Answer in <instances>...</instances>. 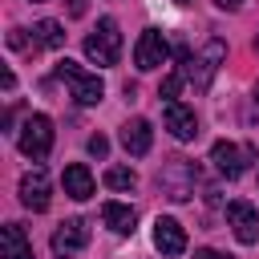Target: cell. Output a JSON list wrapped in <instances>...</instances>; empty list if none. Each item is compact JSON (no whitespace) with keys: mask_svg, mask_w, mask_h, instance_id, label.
Listing matches in <instances>:
<instances>
[{"mask_svg":"<svg viewBox=\"0 0 259 259\" xmlns=\"http://www.w3.org/2000/svg\"><path fill=\"white\" fill-rule=\"evenodd\" d=\"M223 57H227V45H223L219 36H214V40H206V49H202L198 57H190V53L182 49V53H178V61L186 65V69H182V77H186L194 89H206V85H210V77H214V73H219V65H223Z\"/></svg>","mask_w":259,"mask_h":259,"instance_id":"6da1fadb","label":"cell"},{"mask_svg":"<svg viewBox=\"0 0 259 259\" xmlns=\"http://www.w3.org/2000/svg\"><path fill=\"white\" fill-rule=\"evenodd\" d=\"M57 77L69 85V93H73V101L77 105H97L101 101V93H105V81L97 77V73H89V69H81L77 61H57Z\"/></svg>","mask_w":259,"mask_h":259,"instance_id":"7a4b0ae2","label":"cell"},{"mask_svg":"<svg viewBox=\"0 0 259 259\" xmlns=\"http://www.w3.org/2000/svg\"><path fill=\"white\" fill-rule=\"evenodd\" d=\"M85 57L93 65H117V57H121V32H117L113 16L97 20V28L85 36Z\"/></svg>","mask_w":259,"mask_h":259,"instance_id":"3957f363","label":"cell"},{"mask_svg":"<svg viewBox=\"0 0 259 259\" xmlns=\"http://www.w3.org/2000/svg\"><path fill=\"white\" fill-rule=\"evenodd\" d=\"M16 146H20V154H24V158H32V162L49 158V150H53V121H49L45 113H28V117H24V125H20Z\"/></svg>","mask_w":259,"mask_h":259,"instance_id":"277c9868","label":"cell"},{"mask_svg":"<svg viewBox=\"0 0 259 259\" xmlns=\"http://www.w3.org/2000/svg\"><path fill=\"white\" fill-rule=\"evenodd\" d=\"M158 186H162L174 202H186V198L194 194V186H198V170H194L186 158H174V162L158 174Z\"/></svg>","mask_w":259,"mask_h":259,"instance_id":"5b68a950","label":"cell"},{"mask_svg":"<svg viewBox=\"0 0 259 259\" xmlns=\"http://www.w3.org/2000/svg\"><path fill=\"white\" fill-rule=\"evenodd\" d=\"M251 158H255L251 146H235V142H214V146H210V162H214V170H219L223 178H239Z\"/></svg>","mask_w":259,"mask_h":259,"instance_id":"8992f818","label":"cell"},{"mask_svg":"<svg viewBox=\"0 0 259 259\" xmlns=\"http://www.w3.org/2000/svg\"><path fill=\"white\" fill-rule=\"evenodd\" d=\"M166 57H170L166 36H162L158 28H146V32L138 36V45H134V65H138V69H158V65H166Z\"/></svg>","mask_w":259,"mask_h":259,"instance_id":"52a82bcc","label":"cell"},{"mask_svg":"<svg viewBox=\"0 0 259 259\" xmlns=\"http://www.w3.org/2000/svg\"><path fill=\"white\" fill-rule=\"evenodd\" d=\"M85 243H89V227H85V219H65V223L53 231V255H57V259L77 255Z\"/></svg>","mask_w":259,"mask_h":259,"instance_id":"ba28073f","label":"cell"},{"mask_svg":"<svg viewBox=\"0 0 259 259\" xmlns=\"http://www.w3.org/2000/svg\"><path fill=\"white\" fill-rule=\"evenodd\" d=\"M227 223H231V231H235L239 243H255L259 239V210L251 202H243V198L227 202Z\"/></svg>","mask_w":259,"mask_h":259,"instance_id":"9c48e42d","label":"cell"},{"mask_svg":"<svg viewBox=\"0 0 259 259\" xmlns=\"http://www.w3.org/2000/svg\"><path fill=\"white\" fill-rule=\"evenodd\" d=\"M20 202L28 206V210H49V174H45V166H32L24 178H20Z\"/></svg>","mask_w":259,"mask_h":259,"instance_id":"30bf717a","label":"cell"},{"mask_svg":"<svg viewBox=\"0 0 259 259\" xmlns=\"http://www.w3.org/2000/svg\"><path fill=\"white\" fill-rule=\"evenodd\" d=\"M154 247H158L162 255H182V251H186V231H182V223L158 214V219H154Z\"/></svg>","mask_w":259,"mask_h":259,"instance_id":"8fae6325","label":"cell"},{"mask_svg":"<svg viewBox=\"0 0 259 259\" xmlns=\"http://www.w3.org/2000/svg\"><path fill=\"white\" fill-rule=\"evenodd\" d=\"M166 130H170L178 142H194V138H198V117H194V109H186L182 101H166Z\"/></svg>","mask_w":259,"mask_h":259,"instance_id":"7c38bea8","label":"cell"},{"mask_svg":"<svg viewBox=\"0 0 259 259\" xmlns=\"http://www.w3.org/2000/svg\"><path fill=\"white\" fill-rule=\"evenodd\" d=\"M121 146H125V154H134V158L150 154V146H154V130H150V121H146V117L125 121V125H121Z\"/></svg>","mask_w":259,"mask_h":259,"instance_id":"4fadbf2b","label":"cell"},{"mask_svg":"<svg viewBox=\"0 0 259 259\" xmlns=\"http://www.w3.org/2000/svg\"><path fill=\"white\" fill-rule=\"evenodd\" d=\"M0 255L4 259H32V243H28L20 223H4L0 227Z\"/></svg>","mask_w":259,"mask_h":259,"instance_id":"5bb4252c","label":"cell"},{"mask_svg":"<svg viewBox=\"0 0 259 259\" xmlns=\"http://www.w3.org/2000/svg\"><path fill=\"white\" fill-rule=\"evenodd\" d=\"M61 182H65V194H69V198H77V202L93 198V174H89V166H81V162L65 166Z\"/></svg>","mask_w":259,"mask_h":259,"instance_id":"9a60e30c","label":"cell"},{"mask_svg":"<svg viewBox=\"0 0 259 259\" xmlns=\"http://www.w3.org/2000/svg\"><path fill=\"white\" fill-rule=\"evenodd\" d=\"M101 219H105V227H109V231H117V235H134L138 210H134V206H125V202H105V206H101Z\"/></svg>","mask_w":259,"mask_h":259,"instance_id":"2e32d148","label":"cell"},{"mask_svg":"<svg viewBox=\"0 0 259 259\" xmlns=\"http://www.w3.org/2000/svg\"><path fill=\"white\" fill-rule=\"evenodd\" d=\"M32 45H40V49H61V45H65L61 24H57V20H40V24L32 28Z\"/></svg>","mask_w":259,"mask_h":259,"instance_id":"e0dca14e","label":"cell"},{"mask_svg":"<svg viewBox=\"0 0 259 259\" xmlns=\"http://www.w3.org/2000/svg\"><path fill=\"white\" fill-rule=\"evenodd\" d=\"M105 186H109V190H134V186H138V174H134L130 166H109V170H105Z\"/></svg>","mask_w":259,"mask_h":259,"instance_id":"ac0fdd59","label":"cell"},{"mask_svg":"<svg viewBox=\"0 0 259 259\" xmlns=\"http://www.w3.org/2000/svg\"><path fill=\"white\" fill-rule=\"evenodd\" d=\"M182 81H186V77H182V69H178V73H170V77L162 81V89H158V93H162L166 101H174V97H178V89H182Z\"/></svg>","mask_w":259,"mask_h":259,"instance_id":"d6986e66","label":"cell"},{"mask_svg":"<svg viewBox=\"0 0 259 259\" xmlns=\"http://www.w3.org/2000/svg\"><path fill=\"white\" fill-rule=\"evenodd\" d=\"M89 154H93V158H105V154H109V142H105L101 134H93V138H89Z\"/></svg>","mask_w":259,"mask_h":259,"instance_id":"ffe728a7","label":"cell"},{"mask_svg":"<svg viewBox=\"0 0 259 259\" xmlns=\"http://www.w3.org/2000/svg\"><path fill=\"white\" fill-rule=\"evenodd\" d=\"M89 12V0H69V16H85Z\"/></svg>","mask_w":259,"mask_h":259,"instance_id":"44dd1931","label":"cell"},{"mask_svg":"<svg viewBox=\"0 0 259 259\" xmlns=\"http://www.w3.org/2000/svg\"><path fill=\"white\" fill-rule=\"evenodd\" d=\"M194 259H231V255H223V251H210V247H202Z\"/></svg>","mask_w":259,"mask_h":259,"instance_id":"7402d4cb","label":"cell"},{"mask_svg":"<svg viewBox=\"0 0 259 259\" xmlns=\"http://www.w3.org/2000/svg\"><path fill=\"white\" fill-rule=\"evenodd\" d=\"M214 4H219V8H239L243 0H214Z\"/></svg>","mask_w":259,"mask_h":259,"instance_id":"603a6c76","label":"cell"},{"mask_svg":"<svg viewBox=\"0 0 259 259\" xmlns=\"http://www.w3.org/2000/svg\"><path fill=\"white\" fill-rule=\"evenodd\" d=\"M255 53H259V36H255Z\"/></svg>","mask_w":259,"mask_h":259,"instance_id":"cb8c5ba5","label":"cell"},{"mask_svg":"<svg viewBox=\"0 0 259 259\" xmlns=\"http://www.w3.org/2000/svg\"><path fill=\"white\" fill-rule=\"evenodd\" d=\"M178 4H186V0H178Z\"/></svg>","mask_w":259,"mask_h":259,"instance_id":"d4e9b609","label":"cell"}]
</instances>
